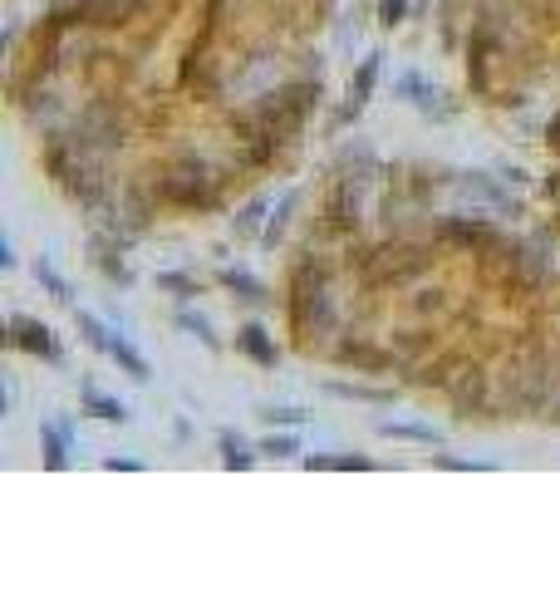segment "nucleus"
Listing matches in <instances>:
<instances>
[{
	"instance_id": "1",
	"label": "nucleus",
	"mask_w": 560,
	"mask_h": 590,
	"mask_svg": "<svg viewBox=\"0 0 560 590\" xmlns=\"http://www.w3.org/2000/svg\"><path fill=\"white\" fill-rule=\"evenodd\" d=\"M10 345H20V350H30V354H40V359H50L55 364L59 359V345H55V335H50V325H40V320H25V315H15L10 320Z\"/></svg>"
},
{
	"instance_id": "2",
	"label": "nucleus",
	"mask_w": 560,
	"mask_h": 590,
	"mask_svg": "<svg viewBox=\"0 0 560 590\" xmlns=\"http://www.w3.org/2000/svg\"><path fill=\"white\" fill-rule=\"evenodd\" d=\"M113 359V364H118V369H128V374H133V379H138V384H148V379H153V369H148V359H143V354L133 350V345H128V340H123V335H109V350H104Z\"/></svg>"
},
{
	"instance_id": "3",
	"label": "nucleus",
	"mask_w": 560,
	"mask_h": 590,
	"mask_svg": "<svg viewBox=\"0 0 560 590\" xmlns=\"http://www.w3.org/2000/svg\"><path fill=\"white\" fill-rule=\"evenodd\" d=\"M79 399H84V409L94 413V418H104V423H128V418H133V413L123 409L118 399H109V394H99L94 384H84V389H79Z\"/></svg>"
},
{
	"instance_id": "4",
	"label": "nucleus",
	"mask_w": 560,
	"mask_h": 590,
	"mask_svg": "<svg viewBox=\"0 0 560 590\" xmlns=\"http://www.w3.org/2000/svg\"><path fill=\"white\" fill-rule=\"evenodd\" d=\"M40 443H45V468H64L69 463V428L64 423H45L40 428Z\"/></svg>"
},
{
	"instance_id": "5",
	"label": "nucleus",
	"mask_w": 560,
	"mask_h": 590,
	"mask_svg": "<svg viewBox=\"0 0 560 590\" xmlns=\"http://www.w3.org/2000/svg\"><path fill=\"white\" fill-rule=\"evenodd\" d=\"M379 59L384 55H369L359 64V74H354V84H349V104H354V114L369 104V94H374V79H379Z\"/></svg>"
},
{
	"instance_id": "6",
	"label": "nucleus",
	"mask_w": 560,
	"mask_h": 590,
	"mask_svg": "<svg viewBox=\"0 0 560 590\" xmlns=\"http://www.w3.org/2000/svg\"><path fill=\"white\" fill-rule=\"evenodd\" d=\"M379 433H384V438H403V443H428V448L443 443V433L428 428V423H379Z\"/></svg>"
},
{
	"instance_id": "7",
	"label": "nucleus",
	"mask_w": 560,
	"mask_h": 590,
	"mask_svg": "<svg viewBox=\"0 0 560 590\" xmlns=\"http://www.w3.org/2000/svg\"><path fill=\"white\" fill-rule=\"evenodd\" d=\"M241 350L251 354L256 364H266V369H276V345L266 340V330H261V325H246V330H241Z\"/></svg>"
},
{
	"instance_id": "8",
	"label": "nucleus",
	"mask_w": 560,
	"mask_h": 590,
	"mask_svg": "<svg viewBox=\"0 0 560 590\" xmlns=\"http://www.w3.org/2000/svg\"><path fill=\"white\" fill-rule=\"evenodd\" d=\"M35 281H40L45 291L55 295L59 305H69V300H74V295H69V281H64V276H59L55 266H50V256H40V261H35Z\"/></svg>"
},
{
	"instance_id": "9",
	"label": "nucleus",
	"mask_w": 560,
	"mask_h": 590,
	"mask_svg": "<svg viewBox=\"0 0 560 590\" xmlns=\"http://www.w3.org/2000/svg\"><path fill=\"white\" fill-rule=\"evenodd\" d=\"M222 286H226V291H236L241 300H266V291H261L246 271H236V266H226V271H222Z\"/></svg>"
},
{
	"instance_id": "10",
	"label": "nucleus",
	"mask_w": 560,
	"mask_h": 590,
	"mask_svg": "<svg viewBox=\"0 0 560 590\" xmlns=\"http://www.w3.org/2000/svg\"><path fill=\"white\" fill-rule=\"evenodd\" d=\"M217 443H222V463H226V468H251V463H256V458L246 453V443H241L236 433H222Z\"/></svg>"
},
{
	"instance_id": "11",
	"label": "nucleus",
	"mask_w": 560,
	"mask_h": 590,
	"mask_svg": "<svg viewBox=\"0 0 560 590\" xmlns=\"http://www.w3.org/2000/svg\"><path fill=\"white\" fill-rule=\"evenodd\" d=\"M177 325H182V330H192V335H197L207 350H217V335H212V325H207L202 315H192V310H177Z\"/></svg>"
},
{
	"instance_id": "12",
	"label": "nucleus",
	"mask_w": 560,
	"mask_h": 590,
	"mask_svg": "<svg viewBox=\"0 0 560 590\" xmlns=\"http://www.w3.org/2000/svg\"><path fill=\"white\" fill-rule=\"evenodd\" d=\"M74 325L84 330V340H89L94 350H109V330H104V325H99V320H94L89 310H79V315H74Z\"/></svg>"
},
{
	"instance_id": "13",
	"label": "nucleus",
	"mask_w": 560,
	"mask_h": 590,
	"mask_svg": "<svg viewBox=\"0 0 560 590\" xmlns=\"http://www.w3.org/2000/svg\"><path fill=\"white\" fill-rule=\"evenodd\" d=\"M261 453H266V458H295V453H300V443H295V438H290V433H271V438H266V443H261Z\"/></svg>"
},
{
	"instance_id": "14",
	"label": "nucleus",
	"mask_w": 560,
	"mask_h": 590,
	"mask_svg": "<svg viewBox=\"0 0 560 590\" xmlns=\"http://www.w3.org/2000/svg\"><path fill=\"white\" fill-rule=\"evenodd\" d=\"M330 394H339V399H369V404H389V394H384V389H354V384H330Z\"/></svg>"
},
{
	"instance_id": "15",
	"label": "nucleus",
	"mask_w": 560,
	"mask_h": 590,
	"mask_svg": "<svg viewBox=\"0 0 560 590\" xmlns=\"http://www.w3.org/2000/svg\"><path fill=\"white\" fill-rule=\"evenodd\" d=\"M398 94H413V104H423V109L433 104V94L423 89V79H418V74H403V79H398Z\"/></svg>"
},
{
	"instance_id": "16",
	"label": "nucleus",
	"mask_w": 560,
	"mask_h": 590,
	"mask_svg": "<svg viewBox=\"0 0 560 590\" xmlns=\"http://www.w3.org/2000/svg\"><path fill=\"white\" fill-rule=\"evenodd\" d=\"M403 15H408V0H379V25L384 30H393Z\"/></svg>"
},
{
	"instance_id": "17",
	"label": "nucleus",
	"mask_w": 560,
	"mask_h": 590,
	"mask_svg": "<svg viewBox=\"0 0 560 590\" xmlns=\"http://www.w3.org/2000/svg\"><path fill=\"white\" fill-rule=\"evenodd\" d=\"M261 418H266V423H285V428H300L310 413H300V409H261Z\"/></svg>"
},
{
	"instance_id": "18",
	"label": "nucleus",
	"mask_w": 560,
	"mask_h": 590,
	"mask_svg": "<svg viewBox=\"0 0 560 590\" xmlns=\"http://www.w3.org/2000/svg\"><path fill=\"white\" fill-rule=\"evenodd\" d=\"M158 286H163V291L197 295V286H192V276H182V271H163V276H158Z\"/></svg>"
},
{
	"instance_id": "19",
	"label": "nucleus",
	"mask_w": 560,
	"mask_h": 590,
	"mask_svg": "<svg viewBox=\"0 0 560 590\" xmlns=\"http://www.w3.org/2000/svg\"><path fill=\"white\" fill-rule=\"evenodd\" d=\"M104 468L109 472H143V463H138V458H104Z\"/></svg>"
},
{
	"instance_id": "20",
	"label": "nucleus",
	"mask_w": 560,
	"mask_h": 590,
	"mask_svg": "<svg viewBox=\"0 0 560 590\" xmlns=\"http://www.w3.org/2000/svg\"><path fill=\"white\" fill-rule=\"evenodd\" d=\"M261 212H266V202H251V207L241 212V232H251V227L261 222Z\"/></svg>"
}]
</instances>
